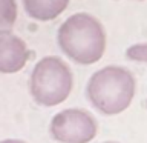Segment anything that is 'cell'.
Instances as JSON below:
<instances>
[{"mask_svg":"<svg viewBox=\"0 0 147 143\" xmlns=\"http://www.w3.org/2000/svg\"><path fill=\"white\" fill-rule=\"evenodd\" d=\"M69 0H23L26 14L34 20L49 22L67 8Z\"/></svg>","mask_w":147,"mask_h":143,"instance_id":"6","label":"cell"},{"mask_svg":"<svg viewBox=\"0 0 147 143\" xmlns=\"http://www.w3.org/2000/svg\"><path fill=\"white\" fill-rule=\"evenodd\" d=\"M31 57L26 43L9 31H0V72L16 74L22 71Z\"/></svg>","mask_w":147,"mask_h":143,"instance_id":"5","label":"cell"},{"mask_svg":"<svg viewBox=\"0 0 147 143\" xmlns=\"http://www.w3.org/2000/svg\"><path fill=\"white\" fill-rule=\"evenodd\" d=\"M51 137L58 143H89L98 132V123L90 112L69 108L57 112L49 125Z\"/></svg>","mask_w":147,"mask_h":143,"instance_id":"4","label":"cell"},{"mask_svg":"<svg viewBox=\"0 0 147 143\" xmlns=\"http://www.w3.org/2000/svg\"><path fill=\"white\" fill-rule=\"evenodd\" d=\"M74 88V76L66 62L49 55L34 66L29 77V91L35 103L57 106L69 97Z\"/></svg>","mask_w":147,"mask_h":143,"instance_id":"3","label":"cell"},{"mask_svg":"<svg viewBox=\"0 0 147 143\" xmlns=\"http://www.w3.org/2000/svg\"><path fill=\"white\" fill-rule=\"evenodd\" d=\"M0 143H26L23 140H17V138H6V140H2Z\"/></svg>","mask_w":147,"mask_h":143,"instance_id":"9","label":"cell"},{"mask_svg":"<svg viewBox=\"0 0 147 143\" xmlns=\"http://www.w3.org/2000/svg\"><path fill=\"white\" fill-rule=\"evenodd\" d=\"M126 55L129 60H133V62L147 63V43H138L127 48Z\"/></svg>","mask_w":147,"mask_h":143,"instance_id":"8","label":"cell"},{"mask_svg":"<svg viewBox=\"0 0 147 143\" xmlns=\"http://www.w3.org/2000/svg\"><path fill=\"white\" fill-rule=\"evenodd\" d=\"M17 20L16 0H0V31H9Z\"/></svg>","mask_w":147,"mask_h":143,"instance_id":"7","label":"cell"},{"mask_svg":"<svg viewBox=\"0 0 147 143\" xmlns=\"http://www.w3.org/2000/svg\"><path fill=\"white\" fill-rule=\"evenodd\" d=\"M104 143H117V142H104Z\"/></svg>","mask_w":147,"mask_h":143,"instance_id":"10","label":"cell"},{"mask_svg":"<svg viewBox=\"0 0 147 143\" xmlns=\"http://www.w3.org/2000/svg\"><path fill=\"white\" fill-rule=\"evenodd\" d=\"M136 92L133 74L123 66H106L92 74L86 88L87 99L104 115L121 114L130 106Z\"/></svg>","mask_w":147,"mask_h":143,"instance_id":"2","label":"cell"},{"mask_svg":"<svg viewBox=\"0 0 147 143\" xmlns=\"http://www.w3.org/2000/svg\"><path fill=\"white\" fill-rule=\"evenodd\" d=\"M58 46L78 65H94L106 49V31L98 18L77 12L61 23L57 34Z\"/></svg>","mask_w":147,"mask_h":143,"instance_id":"1","label":"cell"}]
</instances>
